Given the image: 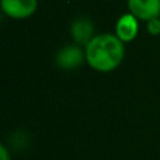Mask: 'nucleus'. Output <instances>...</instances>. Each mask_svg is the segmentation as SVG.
<instances>
[{"mask_svg":"<svg viewBox=\"0 0 160 160\" xmlns=\"http://www.w3.org/2000/svg\"><path fill=\"white\" fill-rule=\"evenodd\" d=\"M86 62L97 72L107 73L117 69L125 56L124 42L112 34H100L86 45Z\"/></svg>","mask_w":160,"mask_h":160,"instance_id":"obj_1","label":"nucleus"},{"mask_svg":"<svg viewBox=\"0 0 160 160\" xmlns=\"http://www.w3.org/2000/svg\"><path fill=\"white\" fill-rule=\"evenodd\" d=\"M2 10L11 18H27L37 10L38 0H0Z\"/></svg>","mask_w":160,"mask_h":160,"instance_id":"obj_2","label":"nucleus"},{"mask_svg":"<svg viewBox=\"0 0 160 160\" xmlns=\"http://www.w3.org/2000/svg\"><path fill=\"white\" fill-rule=\"evenodd\" d=\"M129 11L142 21H149L160 16V0H128Z\"/></svg>","mask_w":160,"mask_h":160,"instance_id":"obj_3","label":"nucleus"},{"mask_svg":"<svg viewBox=\"0 0 160 160\" xmlns=\"http://www.w3.org/2000/svg\"><path fill=\"white\" fill-rule=\"evenodd\" d=\"M83 61H86V52L75 45L65 47L56 55V63L62 69H75L83 63Z\"/></svg>","mask_w":160,"mask_h":160,"instance_id":"obj_4","label":"nucleus"},{"mask_svg":"<svg viewBox=\"0 0 160 160\" xmlns=\"http://www.w3.org/2000/svg\"><path fill=\"white\" fill-rule=\"evenodd\" d=\"M138 30H139L138 18L132 13H128L124 14L118 20V22L115 25V35L122 42H131L138 35Z\"/></svg>","mask_w":160,"mask_h":160,"instance_id":"obj_5","label":"nucleus"},{"mask_svg":"<svg viewBox=\"0 0 160 160\" xmlns=\"http://www.w3.org/2000/svg\"><path fill=\"white\" fill-rule=\"evenodd\" d=\"M93 24L88 20H78L72 25V35L76 42L87 45L88 41L93 38Z\"/></svg>","mask_w":160,"mask_h":160,"instance_id":"obj_6","label":"nucleus"},{"mask_svg":"<svg viewBox=\"0 0 160 160\" xmlns=\"http://www.w3.org/2000/svg\"><path fill=\"white\" fill-rule=\"evenodd\" d=\"M148 31L150 35H160V18L156 17L148 21Z\"/></svg>","mask_w":160,"mask_h":160,"instance_id":"obj_7","label":"nucleus"},{"mask_svg":"<svg viewBox=\"0 0 160 160\" xmlns=\"http://www.w3.org/2000/svg\"><path fill=\"white\" fill-rule=\"evenodd\" d=\"M0 158H2V160H10V156H8V150L6 149L4 145H2V146H0Z\"/></svg>","mask_w":160,"mask_h":160,"instance_id":"obj_8","label":"nucleus"}]
</instances>
